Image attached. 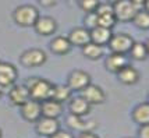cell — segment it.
<instances>
[{"instance_id":"cell-1","label":"cell","mask_w":149,"mask_h":138,"mask_svg":"<svg viewBox=\"0 0 149 138\" xmlns=\"http://www.w3.org/2000/svg\"><path fill=\"white\" fill-rule=\"evenodd\" d=\"M24 85L28 88L29 92V98L38 102H43L46 99L52 98L53 84L50 81L45 78H39V77H31L26 79Z\"/></svg>"},{"instance_id":"cell-2","label":"cell","mask_w":149,"mask_h":138,"mask_svg":"<svg viewBox=\"0 0 149 138\" xmlns=\"http://www.w3.org/2000/svg\"><path fill=\"white\" fill-rule=\"evenodd\" d=\"M39 18V10L32 4H22L18 6L13 11V21L22 28L33 26Z\"/></svg>"},{"instance_id":"cell-3","label":"cell","mask_w":149,"mask_h":138,"mask_svg":"<svg viewBox=\"0 0 149 138\" xmlns=\"http://www.w3.org/2000/svg\"><path fill=\"white\" fill-rule=\"evenodd\" d=\"M113 7V14L116 17L117 22H130L135 13L139 10L135 4H132L130 0H118L111 4Z\"/></svg>"},{"instance_id":"cell-4","label":"cell","mask_w":149,"mask_h":138,"mask_svg":"<svg viewBox=\"0 0 149 138\" xmlns=\"http://www.w3.org/2000/svg\"><path fill=\"white\" fill-rule=\"evenodd\" d=\"M46 60H47L46 53L42 49H36V47L24 50L19 56V63L26 68H36V67L43 66Z\"/></svg>"},{"instance_id":"cell-5","label":"cell","mask_w":149,"mask_h":138,"mask_svg":"<svg viewBox=\"0 0 149 138\" xmlns=\"http://www.w3.org/2000/svg\"><path fill=\"white\" fill-rule=\"evenodd\" d=\"M134 43L132 36L128 33L124 32H118V33H113L111 35L110 40H109V49L111 53H120V54H127L130 52L131 46Z\"/></svg>"},{"instance_id":"cell-6","label":"cell","mask_w":149,"mask_h":138,"mask_svg":"<svg viewBox=\"0 0 149 138\" xmlns=\"http://www.w3.org/2000/svg\"><path fill=\"white\" fill-rule=\"evenodd\" d=\"M18 78V70L11 63L0 61V92L10 89Z\"/></svg>"},{"instance_id":"cell-7","label":"cell","mask_w":149,"mask_h":138,"mask_svg":"<svg viewBox=\"0 0 149 138\" xmlns=\"http://www.w3.org/2000/svg\"><path fill=\"white\" fill-rule=\"evenodd\" d=\"M79 96L84 98L89 105H102L106 102V92L100 88L99 85H95V84H89L86 85L84 89L79 91Z\"/></svg>"},{"instance_id":"cell-8","label":"cell","mask_w":149,"mask_h":138,"mask_svg":"<svg viewBox=\"0 0 149 138\" xmlns=\"http://www.w3.org/2000/svg\"><path fill=\"white\" fill-rule=\"evenodd\" d=\"M96 15H97V25L104 26L111 29L116 25V17L113 14V7L110 3H99V6L96 8Z\"/></svg>"},{"instance_id":"cell-9","label":"cell","mask_w":149,"mask_h":138,"mask_svg":"<svg viewBox=\"0 0 149 138\" xmlns=\"http://www.w3.org/2000/svg\"><path fill=\"white\" fill-rule=\"evenodd\" d=\"M91 84V75L84 70H72L68 77H67V84L72 92L74 91H81L84 89L86 85Z\"/></svg>"},{"instance_id":"cell-10","label":"cell","mask_w":149,"mask_h":138,"mask_svg":"<svg viewBox=\"0 0 149 138\" xmlns=\"http://www.w3.org/2000/svg\"><path fill=\"white\" fill-rule=\"evenodd\" d=\"M60 128V124H58L57 118H52V117H39L36 121H35V130L39 134V137L43 138H49L52 134L57 131Z\"/></svg>"},{"instance_id":"cell-11","label":"cell","mask_w":149,"mask_h":138,"mask_svg":"<svg viewBox=\"0 0 149 138\" xmlns=\"http://www.w3.org/2000/svg\"><path fill=\"white\" fill-rule=\"evenodd\" d=\"M19 113H21V116H22V118H24L25 121L35 123L39 117H42L40 102H38V100H33V99L26 100L24 105L19 106Z\"/></svg>"},{"instance_id":"cell-12","label":"cell","mask_w":149,"mask_h":138,"mask_svg":"<svg viewBox=\"0 0 149 138\" xmlns=\"http://www.w3.org/2000/svg\"><path fill=\"white\" fill-rule=\"evenodd\" d=\"M65 124L68 125V128H71L74 131H93L96 128V121L95 120H85L81 116H75V114H68L65 118Z\"/></svg>"},{"instance_id":"cell-13","label":"cell","mask_w":149,"mask_h":138,"mask_svg":"<svg viewBox=\"0 0 149 138\" xmlns=\"http://www.w3.org/2000/svg\"><path fill=\"white\" fill-rule=\"evenodd\" d=\"M33 28L36 33L42 35V36H50L56 32L57 29V22L54 18L49 17V15H39L36 22L33 24Z\"/></svg>"},{"instance_id":"cell-14","label":"cell","mask_w":149,"mask_h":138,"mask_svg":"<svg viewBox=\"0 0 149 138\" xmlns=\"http://www.w3.org/2000/svg\"><path fill=\"white\" fill-rule=\"evenodd\" d=\"M128 64V59L125 54H120V53H111L106 56L104 60V67L106 70L111 74H117L124 66Z\"/></svg>"},{"instance_id":"cell-15","label":"cell","mask_w":149,"mask_h":138,"mask_svg":"<svg viewBox=\"0 0 149 138\" xmlns=\"http://www.w3.org/2000/svg\"><path fill=\"white\" fill-rule=\"evenodd\" d=\"M116 75H117V78H118V81L121 84H124V85H135L136 82L139 81V78H141L139 71L136 70L135 67L131 66L130 63L127 66H124Z\"/></svg>"},{"instance_id":"cell-16","label":"cell","mask_w":149,"mask_h":138,"mask_svg":"<svg viewBox=\"0 0 149 138\" xmlns=\"http://www.w3.org/2000/svg\"><path fill=\"white\" fill-rule=\"evenodd\" d=\"M68 42L71 43V46H78V47H82L84 45H86L88 42H91L89 38V29H86L85 26H77V28H72L68 36H67Z\"/></svg>"},{"instance_id":"cell-17","label":"cell","mask_w":149,"mask_h":138,"mask_svg":"<svg viewBox=\"0 0 149 138\" xmlns=\"http://www.w3.org/2000/svg\"><path fill=\"white\" fill-rule=\"evenodd\" d=\"M8 99L14 106H21L24 105L26 100H29V92L25 85H17L14 84L10 89H8Z\"/></svg>"},{"instance_id":"cell-18","label":"cell","mask_w":149,"mask_h":138,"mask_svg":"<svg viewBox=\"0 0 149 138\" xmlns=\"http://www.w3.org/2000/svg\"><path fill=\"white\" fill-rule=\"evenodd\" d=\"M40 110H42V116H45V117L57 118L63 113V103L49 98L43 102H40Z\"/></svg>"},{"instance_id":"cell-19","label":"cell","mask_w":149,"mask_h":138,"mask_svg":"<svg viewBox=\"0 0 149 138\" xmlns=\"http://www.w3.org/2000/svg\"><path fill=\"white\" fill-rule=\"evenodd\" d=\"M68 110H70V114H75V116L85 117L86 114H89V112H91V105H89L84 98L75 96V98H70Z\"/></svg>"},{"instance_id":"cell-20","label":"cell","mask_w":149,"mask_h":138,"mask_svg":"<svg viewBox=\"0 0 149 138\" xmlns=\"http://www.w3.org/2000/svg\"><path fill=\"white\" fill-rule=\"evenodd\" d=\"M111 35V29L109 28H104V26H99L96 25L95 28L89 29V38H91V42L96 43V45H100V46H106L109 43L110 40Z\"/></svg>"},{"instance_id":"cell-21","label":"cell","mask_w":149,"mask_h":138,"mask_svg":"<svg viewBox=\"0 0 149 138\" xmlns=\"http://www.w3.org/2000/svg\"><path fill=\"white\" fill-rule=\"evenodd\" d=\"M71 43L68 42V39L65 36H56L50 40L49 43V49L53 54H57V56H64L67 53H70L71 50Z\"/></svg>"},{"instance_id":"cell-22","label":"cell","mask_w":149,"mask_h":138,"mask_svg":"<svg viewBox=\"0 0 149 138\" xmlns=\"http://www.w3.org/2000/svg\"><path fill=\"white\" fill-rule=\"evenodd\" d=\"M131 117H132V121L136 123L138 125L149 124V103L148 102H142V103L136 105L132 109Z\"/></svg>"},{"instance_id":"cell-23","label":"cell","mask_w":149,"mask_h":138,"mask_svg":"<svg viewBox=\"0 0 149 138\" xmlns=\"http://www.w3.org/2000/svg\"><path fill=\"white\" fill-rule=\"evenodd\" d=\"M81 49H82L84 57H86L88 60H99L104 54L103 46L96 45V43H93V42H88V43L84 45Z\"/></svg>"},{"instance_id":"cell-24","label":"cell","mask_w":149,"mask_h":138,"mask_svg":"<svg viewBox=\"0 0 149 138\" xmlns=\"http://www.w3.org/2000/svg\"><path fill=\"white\" fill-rule=\"evenodd\" d=\"M72 95V91L64 84H53L52 99L57 100L60 103H64L65 100H70Z\"/></svg>"},{"instance_id":"cell-25","label":"cell","mask_w":149,"mask_h":138,"mask_svg":"<svg viewBox=\"0 0 149 138\" xmlns=\"http://www.w3.org/2000/svg\"><path fill=\"white\" fill-rule=\"evenodd\" d=\"M128 53H130L131 59L136 60V61H143V60L148 59V46L143 42H135L134 40Z\"/></svg>"},{"instance_id":"cell-26","label":"cell","mask_w":149,"mask_h":138,"mask_svg":"<svg viewBox=\"0 0 149 138\" xmlns=\"http://www.w3.org/2000/svg\"><path fill=\"white\" fill-rule=\"evenodd\" d=\"M131 22H132L136 28H139V29H142V31H148L149 29V14H148V11H146V8H139L135 13L134 18L131 20Z\"/></svg>"},{"instance_id":"cell-27","label":"cell","mask_w":149,"mask_h":138,"mask_svg":"<svg viewBox=\"0 0 149 138\" xmlns=\"http://www.w3.org/2000/svg\"><path fill=\"white\" fill-rule=\"evenodd\" d=\"M79 8L84 11V13H93L96 11L97 6L100 3V0H77Z\"/></svg>"},{"instance_id":"cell-28","label":"cell","mask_w":149,"mask_h":138,"mask_svg":"<svg viewBox=\"0 0 149 138\" xmlns=\"http://www.w3.org/2000/svg\"><path fill=\"white\" fill-rule=\"evenodd\" d=\"M97 25V15L96 13H85L84 15V26L86 29H92Z\"/></svg>"},{"instance_id":"cell-29","label":"cell","mask_w":149,"mask_h":138,"mask_svg":"<svg viewBox=\"0 0 149 138\" xmlns=\"http://www.w3.org/2000/svg\"><path fill=\"white\" fill-rule=\"evenodd\" d=\"M49 138H74V135L70 131H67V130H60L58 128L57 131L54 132V134H52Z\"/></svg>"},{"instance_id":"cell-30","label":"cell","mask_w":149,"mask_h":138,"mask_svg":"<svg viewBox=\"0 0 149 138\" xmlns=\"http://www.w3.org/2000/svg\"><path fill=\"white\" fill-rule=\"evenodd\" d=\"M138 138H149V124H142L138 128Z\"/></svg>"},{"instance_id":"cell-31","label":"cell","mask_w":149,"mask_h":138,"mask_svg":"<svg viewBox=\"0 0 149 138\" xmlns=\"http://www.w3.org/2000/svg\"><path fill=\"white\" fill-rule=\"evenodd\" d=\"M78 138H99L93 131H82L79 132Z\"/></svg>"},{"instance_id":"cell-32","label":"cell","mask_w":149,"mask_h":138,"mask_svg":"<svg viewBox=\"0 0 149 138\" xmlns=\"http://www.w3.org/2000/svg\"><path fill=\"white\" fill-rule=\"evenodd\" d=\"M39 4L43 7H53L56 3H57V0H38Z\"/></svg>"},{"instance_id":"cell-33","label":"cell","mask_w":149,"mask_h":138,"mask_svg":"<svg viewBox=\"0 0 149 138\" xmlns=\"http://www.w3.org/2000/svg\"><path fill=\"white\" fill-rule=\"evenodd\" d=\"M132 4H135L138 8H145L148 4V0H130Z\"/></svg>"},{"instance_id":"cell-34","label":"cell","mask_w":149,"mask_h":138,"mask_svg":"<svg viewBox=\"0 0 149 138\" xmlns=\"http://www.w3.org/2000/svg\"><path fill=\"white\" fill-rule=\"evenodd\" d=\"M107 3H110V4H113V3H116V1H118V0H106Z\"/></svg>"},{"instance_id":"cell-35","label":"cell","mask_w":149,"mask_h":138,"mask_svg":"<svg viewBox=\"0 0 149 138\" xmlns=\"http://www.w3.org/2000/svg\"><path fill=\"white\" fill-rule=\"evenodd\" d=\"M1 135H3V132H1V128H0V138H1Z\"/></svg>"},{"instance_id":"cell-36","label":"cell","mask_w":149,"mask_h":138,"mask_svg":"<svg viewBox=\"0 0 149 138\" xmlns=\"http://www.w3.org/2000/svg\"><path fill=\"white\" fill-rule=\"evenodd\" d=\"M68 1H77V0H68Z\"/></svg>"},{"instance_id":"cell-37","label":"cell","mask_w":149,"mask_h":138,"mask_svg":"<svg viewBox=\"0 0 149 138\" xmlns=\"http://www.w3.org/2000/svg\"><path fill=\"white\" fill-rule=\"evenodd\" d=\"M0 98H1V92H0Z\"/></svg>"}]
</instances>
